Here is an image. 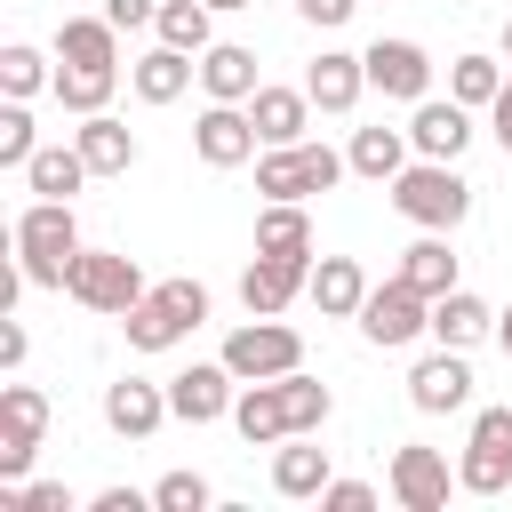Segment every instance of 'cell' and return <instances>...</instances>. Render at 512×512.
<instances>
[{"label":"cell","mask_w":512,"mask_h":512,"mask_svg":"<svg viewBox=\"0 0 512 512\" xmlns=\"http://www.w3.org/2000/svg\"><path fill=\"white\" fill-rule=\"evenodd\" d=\"M152 32H160L168 48H184V56H200V48H216V8H208V0H160Z\"/></svg>","instance_id":"32"},{"label":"cell","mask_w":512,"mask_h":512,"mask_svg":"<svg viewBox=\"0 0 512 512\" xmlns=\"http://www.w3.org/2000/svg\"><path fill=\"white\" fill-rule=\"evenodd\" d=\"M192 80H200V56H184V48H168V40H152V48L128 64V88H136V104H176Z\"/></svg>","instance_id":"20"},{"label":"cell","mask_w":512,"mask_h":512,"mask_svg":"<svg viewBox=\"0 0 512 512\" xmlns=\"http://www.w3.org/2000/svg\"><path fill=\"white\" fill-rule=\"evenodd\" d=\"M504 80H512V72H504L496 56H456V64H448V96H456V104H472V112H488Z\"/></svg>","instance_id":"35"},{"label":"cell","mask_w":512,"mask_h":512,"mask_svg":"<svg viewBox=\"0 0 512 512\" xmlns=\"http://www.w3.org/2000/svg\"><path fill=\"white\" fill-rule=\"evenodd\" d=\"M240 384H264V376H288V368H304V336L280 320V312H248L232 336H224V352H216Z\"/></svg>","instance_id":"6"},{"label":"cell","mask_w":512,"mask_h":512,"mask_svg":"<svg viewBox=\"0 0 512 512\" xmlns=\"http://www.w3.org/2000/svg\"><path fill=\"white\" fill-rule=\"evenodd\" d=\"M352 176V160L344 152H328V144H264L256 152V192L264 200H312V192H336Z\"/></svg>","instance_id":"4"},{"label":"cell","mask_w":512,"mask_h":512,"mask_svg":"<svg viewBox=\"0 0 512 512\" xmlns=\"http://www.w3.org/2000/svg\"><path fill=\"white\" fill-rule=\"evenodd\" d=\"M232 400H240V376H232L224 360H192V368L168 376V408H176V424H216V416H232Z\"/></svg>","instance_id":"13"},{"label":"cell","mask_w":512,"mask_h":512,"mask_svg":"<svg viewBox=\"0 0 512 512\" xmlns=\"http://www.w3.org/2000/svg\"><path fill=\"white\" fill-rule=\"evenodd\" d=\"M280 392H288V424H296V432H320V424L336 416V392H328L320 376H304V368H288Z\"/></svg>","instance_id":"36"},{"label":"cell","mask_w":512,"mask_h":512,"mask_svg":"<svg viewBox=\"0 0 512 512\" xmlns=\"http://www.w3.org/2000/svg\"><path fill=\"white\" fill-rule=\"evenodd\" d=\"M456 488L464 496H504L512 488V408H480L456 456Z\"/></svg>","instance_id":"7"},{"label":"cell","mask_w":512,"mask_h":512,"mask_svg":"<svg viewBox=\"0 0 512 512\" xmlns=\"http://www.w3.org/2000/svg\"><path fill=\"white\" fill-rule=\"evenodd\" d=\"M232 432L248 440V448H280L296 424H288V392H280V376H264V384H240V400H232Z\"/></svg>","instance_id":"22"},{"label":"cell","mask_w":512,"mask_h":512,"mask_svg":"<svg viewBox=\"0 0 512 512\" xmlns=\"http://www.w3.org/2000/svg\"><path fill=\"white\" fill-rule=\"evenodd\" d=\"M360 56H368V88L376 96H392V104H424L432 96V56L416 40H368Z\"/></svg>","instance_id":"14"},{"label":"cell","mask_w":512,"mask_h":512,"mask_svg":"<svg viewBox=\"0 0 512 512\" xmlns=\"http://www.w3.org/2000/svg\"><path fill=\"white\" fill-rule=\"evenodd\" d=\"M32 152H40L32 104H24V96H8V104H0V168H16V176H24V160H32Z\"/></svg>","instance_id":"37"},{"label":"cell","mask_w":512,"mask_h":512,"mask_svg":"<svg viewBox=\"0 0 512 512\" xmlns=\"http://www.w3.org/2000/svg\"><path fill=\"white\" fill-rule=\"evenodd\" d=\"M8 248H16V264H24L32 288H64V272H72V256H80L88 240H80L72 200H32V208L8 224Z\"/></svg>","instance_id":"1"},{"label":"cell","mask_w":512,"mask_h":512,"mask_svg":"<svg viewBox=\"0 0 512 512\" xmlns=\"http://www.w3.org/2000/svg\"><path fill=\"white\" fill-rule=\"evenodd\" d=\"M40 432H48V392L40 384H0V488H16L32 472Z\"/></svg>","instance_id":"9"},{"label":"cell","mask_w":512,"mask_h":512,"mask_svg":"<svg viewBox=\"0 0 512 512\" xmlns=\"http://www.w3.org/2000/svg\"><path fill=\"white\" fill-rule=\"evenodd\" d=\"M104 16H112L120 32H144V24L160 16V0H104Z\"/></svg>","instance_id":"41"},{"label":"cell","mask_w":512,"mask_h":512,"mask_svg":"<svg viewBox=\"0 0 512 512\" xmlns=\"http://www.w3.org/2000/svg\"><path fill=\"white\" fill-rule=\"evenodd\" d=\"M0 368H8V376L24 368V328H16V312H0Z\"/></svg>","instance_id":"42"},{"label":"cell","mask_w":512,"mask_h":512,"mask_svg":"<svg viewBox=\"0 0 512 512\" xmlns=\"http://www.w3.org/2000/svg\"><path fill=\"white\" fill-rule=\"evenodd\" d=\"M200 88H208V104H248L264 80H256V48H240V40H216V48H200Z\"/></svg>","instance_id":"25"},{"label":"cell","mask_w":512,"mask_h":512,"mask_svg":"<svg viewBox=\"0 0 512 512\" xmlns=\"http://www.w3.org/2000/svg\"><path fill=\"white\" fill-rule=\"evenodd\" d=\"M144 288H152V280L136 272V256H128V248H80V256H72V272H64V296H72L80 312H104V320H120Z\"/></svg>","instance_id":"5"},{"label":"cell","mask_w":512,"mask_h":512,"mask_svg":"<svg viewBox=\"0 0 512 512\" xmlns=\"http://www.w3.org/2000/svg\"><path fill=\"white\" fill-rule=\"evenodd\" d=\"M304 280H312V256H248L240 304H248V312H288V304L304 296Z\"/></svg>","instance_id":"18"},{"label":"cell","mask_w":512,"mask_h":512,"mask_svg":"<svg viewBox=\"0 0 512 512\" xmlns=\"http://www.w3.org/2000/svg\"><path fill=\"white\" fill-rule=\"evenodd\" d=\"M40 88H56V64H48L32 40H8V48H0V96H24V104H32Z\"/></svg>","instance_id":"34"},{"label":"cell","mask_w":512,"mask_h":512,"mask_svg":"<svg viewBox=\"0 0 512 512\" xmlns=\"http://www.w3.org/2000/svg\"><path fill=\"white\" fill-rule=\"evenodd\" d=\"M320 512H376V488L368 480H328L320 488Z\"/></svg>","instance_id":"39"},{"label":"cell","mask_w":512,"mask_h":512,"mask_svg":"<svg viewBox=\"0 0 512 512\" xmlns=\"http://www.w3.org/2000/svg\"><path fill=\"white\" fill-rule=\"evenodd\" d=\"M112 88H120V72H80V64H56V104L72 112V120H88V112H112Z\"/></svg>","instance_id":"33"},{"label":"cell","mask_w":512,"mask_h":512,"mask_svg":"<svg viewBox=\"0 0 512 512\" xmlns=\"http://www.w3.org/2000/svg\"><path fill=\"white\" fill-rule=\"evenodd\" d=\"M56 64L120 72V24H112V16H64V24H56Z\"/></svg>","instance_id":"23"},{"label":"cell","mask_w":512,"mask_h":512,"mask_svg":"<svg viewBox=\"0 0 512 512\" xmlns=\"http://www.w3.org/2000/svg\"><path fill=\"white\" fill-rule=\"evenodd\" d=\"M304 88H312L320 112H352V104L368 96V56H352V48H320L312 72H304Z\"/></svg>","instance_id":"24"},{"label":"cell","mask_w":512,"mask_h":512,"mask_svg":"<svg viewBox=\"0 0 512 512\" xmlns=\"http://www.w3.org/2000/svg\"><path fill=\"white\" fill-rule=\"evenodd\" d=\"M352 8H360V0H296V16H304V24H320V32L352 24Z\"/></svg>","instance_id":"40"},{"label":"cell","mask_w":512,"mask_h":512,"mask_svg":"<svg viewBox=\"0 0 512 512\" xmlns=\"http://www.w3.org/2000/svg\"><path fill=\"white\" fill-rule=\"evenodd\" d=\"M344 160H352V176H368V184H392L408 160H416V144H408V128H352V144H344Z\"/></svg>","instance_id":"27"},{"label":"cell","mask_w":512,"mask_h":512,"mask_svg":"<svg viewBox=\"0 0 512 512\" xmlns=\"http://www.w3.org/2000/svg\"><path fill=\"white\" fill-rule=\"evenodd\" d=\"M216 504V488L200 480V472H168L160 488H152V512H208Z\"/></svg>","instance_id":"38"},{"label":"cell","mask_w":512,"mask_h":512,"mask_svg":"<svg viewBox=\"0 0 512 512\" xmlns=\"http://www.w3.org/2000/svg\"><path fill=\"white\" fill-rule=\"evenodd\" d=\"M320 432H288L280 448H272V488L288 496V504H320V488L336 480V464H328V448H312Z\"/></svg>","instance_id":"17"},{"label":"cell","mask_w":512,"mask_h":512,"mask_svg":"<svg viewBox=\"0 0 512 512\" xmlns=\"http://www.w3.org/2000/svg\"><path fill=\"white\" fill-rule=\"evenodd\" d=\"M408 144H416L424 160H464V144H472V104L424 96V104L408 112Z\"/></svg>","instance_id":"16"},{"label":"cell","mask_w":512,"mask_h":512,"mask_svg":"<svg viewBox=\"0 0 512 512\" xmlns=\"http://www.w3.org/2000/svg\"><path fill=\"white\" fill-rule=\"evenodd\" d=\"M88 176H96V168L80 160V144H40V152L24 160V192H32V200H72Z\"/></svg>","instance_id":"28"},{"label":"cell","mask_w":512,"mask_h":512,"mask_svg":"<svg viewBox=\"0 0 512 512\" xmlns=\"http://www.w3.org/2000/svg\"><path fill=\"white\" fill-rule=\"evenodd\" d=\"M488 136L512 152V80H504V88H496V104H488Z\"/></svg>","instance_id":"44"},{"label":"cell","mask_w":512,"mask_h":512,"mask_svg":"<svg viewBox=\"0 0 512 512\" xmlns=\"http://www.w3.org/2000/svg\"><path fill=\"white\" fill-rule=\"evenodd\" d=\"M384 488H392V504H400V512H448V488H456V472H448V456H440V448L408 440V448H392V472H384Z\"/></svg>","instance_id":"10"},{"label":"cell","mask_w":512,"mask_h":512,"mask_svg":"<svg viewBox=\"0 0 512 512\" xmlns=\"http://www.w3.org/2000/svg\"><path fill=\"white\" fill-rule=\"evenodd\" d=\"M208 8H216V16H232V8H256V0H208Z\"/></svg>","instance_id":"46"},{"label":"cell","mask_w":512,"mask_h":512,"mask_svg":"<svg viewBox=\"0 0 512 512\" xmlns=\"http://www.w3.org/2000/svg\"><path fill=\"white\" fill-rule=\"evenodd\" d=\"M312 112H320L312 88H272V80H264V88L248 96V120H256L264 144H304V136H312Z\"/></svg>","instance_id":"21"},{"label":"cell","mask_w":512,"mask_h":512,"mask_svg":"<svg viewBox=\"0 0 512 512\" xmlns=\"http://www.w3.org/2000/svg\"><path fill=\"white\" fill-rule=\"evenodd\" d=\"M408 400H416V416H456V408H472V360H464L456 344L424 352V360L408 368Z\"/></svg>","instance_id":"12"},{"label":"cell","mask_w":512,"mask_h":512,"mask_svg":"<svg viewBox=\"0 0 512 512\" xmlns=\"http://www.w3.org/2000/svg\"><path fill=\"white\" fill-rule=\"evenodd\" d=\"M256 256H312V216H304V200H264V208H256Z\"/></svg>","instance_id":"30"},{"label":"cell","mask_w":512,"mask_h":512,"mask_svg":"<svg viewBox=\"0 0 512 512\" xmlns=\"http://www.w3.org/2000/svg\"><path fill=\"white\" fill-rule=\"evenodd\" d=\"M504 64H512V16H504Z\"/></svg>","instance_id":"47"},{"label":"cell","mask_w":512,"mask_h":512,"mask_svg":"<svg viewBox=\"0 0 512 512\" xmlns=\"http://www.w3.org/2000/svg\"><path fill=\"white\" fill-rule=\"evenodd\" d=\"M192 152H200V168H248L264 152V136L248 120V104H208L192 120Z\"/></svg>","instance_id":"11"},{"label":"cell","mask_w":512,"mask_h":512,"mask_svg":"<svg viewBox=\"0 0 512 512\" xmlns=\"http://www.w3.org/2000/svg\"><path fill=\"white\" fill-rule=\"evenodd\" d=\"M168 416H176V408H168V384H152V376H120V384H104V424H112L120 440H152Z\"/></svg>","instance_id":"15"},{"label":"cell","mask_w":512,"mask_h":512,"mask_svg":"<svg viewBox=\"0 0 512 512\" xmlns=\"http://www.w3.org/2000/svg\"><path fill=\"white\" fill-rule=\"evenodd\" d=\"M368 272H360V256H312V280H304V296L320 304V320H360V304H368Z\"/></svg>","instance_id":"19"},{"label":"cell","mask_w":512,"mask_h":512,"mask_svg":"<svg viewBox=\"0 0 512 512\" xmlns=\"http://www.w3.org/2000/svg\"><path fill=\"white\" fill-rule=\"evenodd\" d=\"M384 192H392V208H400L416 232H456V224L472 216V184L456 176V160H424V152H416Z\"/></svg>","instance_id":"2"},{"label":"cell","mask_w":512,"mask_h":512,"mask_svg":"<svg viewBox=\"0 0 512 512\" xmlns=\"http://www.w3.org/2000/svg\"><path fill=\"white\" fill-rule=\"evenodd\" d=\"M200 320H208V288H200V280H152V288L120 312L128 352H176Z\"/></svg>","instance_id":"3"},{"label":"cell","mask_w":512,"mask_h":512,"mask_svg":"<svg viewBox=\"0 0 512 512\" xmlns=\"http://www.w3.org/2000/svg\"><path fill=\"white\" fill-rule=\"evenodd\" d=\"M360 336H368L376 352H400V344L432 336V296H424V288H408V280L392 272L384 288H368V304H360Z\"/></svg>","instance_id":"8"},{"label":"cell","mask_w":512,"mask_h":512,"mask_svg":"<svg viewBox=\"0 0 512 512\" xmlns=\"http://www.w3.org/2000/svg\"><path fill=\"white\" fill-rule=\"evenodd\" d=\"M496 344H504V360H512V304L496 312Z\"/></svg>","instance_id":"45"},{"label":"cell","mask_w":512,"mask_h":512,"mask_svg":"<svg viewBox=\"0 0 512 512\" xmlns=\"http://www.w3.org/2000/svg\"><path fill=\"white\" fill-rule=\"evenodd\" d=\"M400 280H408V288H424V296L464 288V280H456V248H448V232H424L416 248H400Z\"/></svg>","instance_id":"31"},{"label":"cell","mask_w":512,"mask_h":512,"mask_svg":"<svg viewBox=\"0 0 512 512\" xmlns=\"http://www.w3.org/2000/svg\"><path fill=\"white\" fill-rule=\"evenodd\" d=\"M144 504H152V496H136V488H96V496H88V512H144Z\"/></svg>","instance_id":"43"},{"label":"cell","mask_w":512,"mask_h":512,"mask_svg":"<svg viewBox=\"0 0 512 512\" xmlns=\"http://www.w3.org/2000/svg\"><path fill=\"white\" fill-rule=\"evenodd\" d=\"M72 144H80V160H88L96 176H128V168H136V128L112 120V112H88V120L72 128Z\"/></svg>","instance_id":"26"},{"label":"cell","mask_w":512,"mask_h":512,"mask_svg":"<svg viewBox=\"0 0 512 512\" xmlns=\"http://www.w3.org/2000/svg\"><path fill=\"white\" fill-rule=\"evenodd\" d=\"M480 336H496V312H488L472 288H448V296H432V344H456V352H472Z\"/></svg>","instance_id":"29"}]
</instances>
